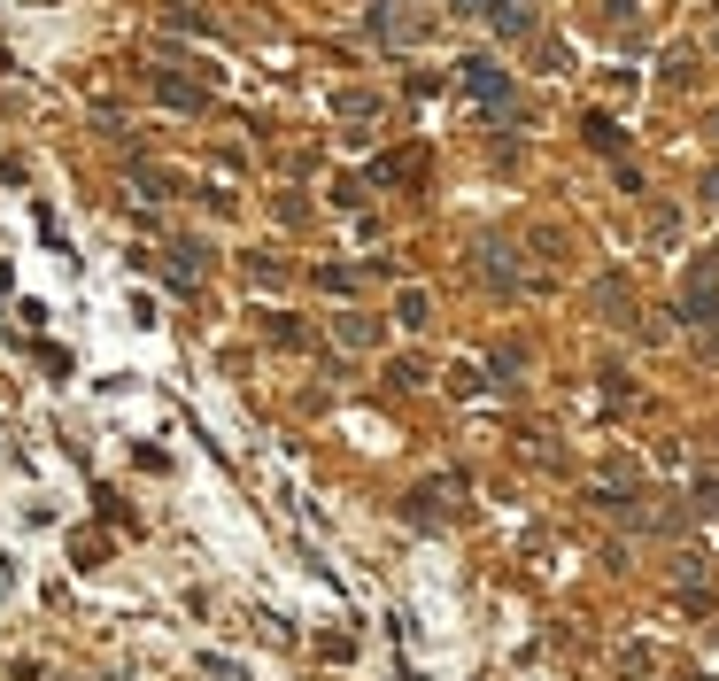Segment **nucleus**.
I'll return each mask as SVG.
<instances>
[{"mask_svg": "<svg viewBox=\"0 0 719 681\" xmlns=\"http://www.w3.org/2000/svg\"><path fill=\"white\" fill-rule=\"evenodd\" d=\"M464 86L480 93V101H488V109H503V101H511V78H503V70H495V62H464Z\"/></svg>", "mask_w": 719, "mask_h": 681, "instance_id": "f257e3e1", "label": "nucleus"}, {"mask_svg": "<svg viewBox=\"0 0 719 681\" xmlns=\"http://www.w3.org/2000/svg\"><path fill=\"white\" fill-rule=\"evenodd\" d=\"M163 101H171V109H186V117L202 109V93H194V86H178V78H163Z\"/></svg>", "mask_w": 719, "mask_h": 681, "instance_id": "f03ea898", "label": "nucleus"}, {"mask_svg": "<svg viewBox=\"0 0 719 681\" xmlns=\"http://www.w3.org/2000/svg\"><path fill=\"white\" fill-rule=\"evenodd\" d=\"M449 8H480V0H449Z\"/></svg>", "mask_w": 719, "mask_h": 681, "instance_id": "7ed1b4c3", "label": "nucleus"}]
</instances>
